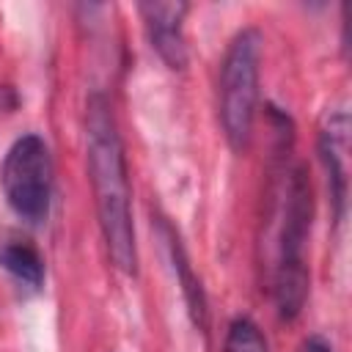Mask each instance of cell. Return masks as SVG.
Segmentation results:
<instances>
[{"label": "cell", "instance_id": "1", "mask_svg": "<svg viewBox=\"0 0 352 352\" xmlns=\"http://www.w3.org/2000/svg\"><path fill=\"white\" fill-rule=\"evenodd\" d=\"M85 160L94 190L96 223L110 264L126 275H138V242L132 223V190L124 157L121 132L113 104L104 94L94 91L85 102Z\"/></svg>", "mask_w": 352, "mask_h": 352}, {"label": "cell", "instance_id": "2", "mask_svg": "<svg viewBox=\"0 0 352 352\" xmlns=\"http://www.w3.org/2000/svg\"><path fill=\"white\" fill-rule=\"evenodd\" d=\"M264 33L258 28H242L226 47L217 77V118L226 143L234 151H245L253 135L258 110V74H261Z\"/></svg>", "mask_w": 352, "mask_h": 352}, {"label": "cell", "instance_id": "3", "mask_svg": "<svg viewBox=\"0 0 352 352\" xmlns=\"http://www.w3.org/2000/svg\"><path fill=\"white\" fill-rule=\"evenodd\" d=\"M0 184L11 212L28 226H44L52 206L55 168L50 146L41 135H19L0 165Z\"/></svg>", "mask_w": 352, "mask_h": 352}, {"label": "cell", "instance_id": "4", "mask_svg": "<svg viewBox=\"0 0 352 352\" xmlns=\"http://www.w3.org/2000/svg\"><path fill=\"white\" fill-rule=\"evenodd\" d=\"M316 148L327 179L330 206L336 223H341L346 214V192H349V113L344 107H333L322 116Z\"/></svg>", "mask_w": 352, "mask_h": 352}, {"label": "cell", "instance_id": "5", "mask_svg": "<svg viewBox=\"0 0 352 352\" xmlns=\"http://www.w3.org/2000/svg\"><path fill=\"white\" fill-rule=\"evenodd\" d=\"M140 16H143V28L148 36L151 50L157 52V58L173 69V72H184L190 52H187V36H184V19L190 14V6L182 0H170V3H140L138 6Z\"/></svg>", "mask_w": 352, "mask_h": 352}, {"label": "cell", "instance_id": "6", "mask_svg": "<svg viewBox=\"0 0 352 352\" xmlns=\"http://www.w3.org/2000/svg\"><path fill=\"white\" fill-rule=\"evenodd\" d=\"M0 270L25 292H41L47 267L38 248L19 231H0Z\"/></svg>", "mask_w": 352, "mask_h": 352}, {"label": "cell", "instance_id": "7", "mask_svg": "<svg viewBox=\"0 0 352 352\" xmlns=\"http://www.w3.org/2000/svg\"><path fill=\"white\" fill-rule=\"evenodd\" d=\"M157 223H160V234H162L165 248H168L170 267H173L176 280H179V286H182V294H184V302H187L190 319H192V324H195L201 333H206V324H209V308H206L204 286H201V280L195 278L192 264H190V258H187V250H184V245H182L179 234L173 231V226H170L165 217H160Z\"/></svg>", "mask_w": 352, "mask_h": 352}, {"label": "cell", "instance_id": "8", "mask_svg": "<svg viewBox=\"0 0 352 352\" xmlns=\"http://www.w3.org/2000/svg\"><path fill=\"white\" fill-rule=\"evenodd\" d=\"M223 352H270V346H267L261 327L253 319L236 316V319H231V324L226 330Z\"/></svg>", "mask_w": 352, "mask_h": 352}, {"label": "cell", "instance_id": "9", "mask_svg": "<svg viewBox=\"0 0 352 352\" xmlns=\"http://www.w3.org/2000/svg\"><path fill=\"white\" fill-rule=\"evenodd\" d=\"M19 107V94L14 91V85L0 82V116H8Z\"/></svg>", "mask_w": 352, "mask_h": 352}, {"label": "cell", "instance_id": "10", "mask_svg": "<svg viewBox=\"0 0 352 352\" xmlns=\"http://www.w3.org/2000/svg\"><path fill=\"white\" fill-rule=\"evenodd\" d=\"M297 352H333V346H330L322 336H308V338L297 346Z\"/></svg>", "mask_w": 352, "mask_h": 352}]
</instances>
